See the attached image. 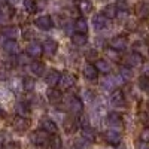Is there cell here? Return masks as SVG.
<instances>
[{
  "instance_id": "cell-1",
  "label": "cell",
  "mask_w": 149,
  "mask_h": 149,
  "mask_svg": "<svg viewBox=\"0 0 149 149\" xmlns=\"http://www.w3.org/2000/svg\"><path fill=\"white\" fill-rule=\"evenodd\" d=\"M78 82V78L76 74L72 73V72H63L61 73V78H60V82H58V90L61 91H67L70 90L72 86H74Z\"/></svg>"
},
{
  "instance_id": "cell-2",
  "label": "cell",
  "mask_w": 149,
  "mask_h": 149,
  "mask_svg": "<svg viewBox=\"0 0 149 149\" xmlns=\"http://www.w3.org/2000/svg\"><path fill=\"white\" fill-rule=\"evenodd\" d=\"M49 139H51V134L46 133V131L42 130V128L33 131L31 136H30L31 143L36 145V146H45V145H48V143H49Z\"/></svg>"
},
{
  "instance_id": "cell-3",
  "label": "cell",
  "mask_w": 149,
  "mask_h": 149,
  "mask_svg": "<svg viewBox=\"0 0 149 149\" xmlns=\"http://www.w3.org/2000/svg\"><path fill=\"white\" fill-rule=\"evenodd\" d=\"M66 106H67V110L74 116H79V113H82V110H84V102L76 95L70 97L66 103Z\"/></svg>"
},
{
  "instance_id": "cell-4",
  "label": "cell",
  "mask_w": 149,
  "mask_h": 149,
  "mask_svg": "<svg viewBox=\"0 0 149 149\" xmlns=\"http://www.w3.org/2000/svg\"><path fill=\"white\" fill-rule=\"evenodd\" d=\"M31 125V121L27 118V116H21V115H17L12 118V128L15 131H19V133H24L27 131Z\"/></svg>"
},
{
  "instance_id": "cell-5",
  "label": "cell",
  "mask_w": 149,
  "mask_h": 149,
  "mask_svg": "<svg viewBox=\"0 0 149 149\" xmlns=\"http://www.w3.org/2000/svg\"><path fill=\"white\" fill-rule=\"evenodd\" d=\"M109 100H110V103L113 104V106L122 107V106H125V103H127V97H125V93H124V90L115 88V90H112Z\"/></svg>"
},
{
  "instance_id": "cell-6",
  "label": "cell",
  "mask_w": 149,
  "mask_h": 149,
  "mask_svg": "<svg viewBox=\"0 0 149 149\" xmlns=\"http://www.w3.org/2000/svg\"><path fill=\"white\" fill-rule=\"evenodd\" d=\"M107 124L113 130H122L124 128V118L119 112H109L107 113Z\"/></svg>"
},
{
  "instance_id": "cell-7",
  "label": "cell",
  "mask_w": 149,
  "mask_h": 149,
  "mask_svg": "<svg viewBox=\"0 0 149 149\" xmlns=\"http://www.w3.org/2000/svg\"><path fill=\"white\" fill-rule=\"evenodd\" d=\"M103 139H104L106 143H109V145H112V146H118V145L121 143V140H122V136H121V133H119L118 130L109 128L107 131H104Z\"/></svg>"
},
{
  "instance_id": "cell-8",
  "label": "cell",
  "mask_w": 149,
  "mask_h": 149,
  "mask_svg": "<svg viewBox=\"0 0 149 149\" xmlns=\"http://www.w3.org/2000/svg\"><path fill=\"white\" fill-rule=\"evenodd\" d=\"M110 48H113L116 49V51H125L127 46H128V39H127V36H122V34H118L115 37H112L110 39Z\"/></svg>"
},
{
  "instance_id": "cell-9",
  "label": "cell",
  "mask_w": 149,
  "mask_h": 149,
  "mask_svg": "<svg viewBox=\"0 0 149 149\" xmlns=\"http://www.w3.org/2000/svg\"><path fill=\"white\" fill-rule=\"evenodd\" d=\"M26 54L30 57V58H39L42 54H43V48H42V43L36 42V40H31L27 48H26Z\"/></svg>"
},
{
  "instance_id": "cell-10",
  "label": "cell",
  "mask_w": 149,
  "mask_h": 149,
  "mask_svg": "<svg viewBox=\"0 0 149 149\" xmlns=\"http://www.w3.org/2000/svg\"><path fill=\"white\" fill-rule=\"evenodd\" d=\"M124 63H125V66H128V67H142L143 57L133 51V52H130V54H127L125 57H124Z\"/></svg>"
},
{
  "instance_id": "cell-11",
  "label": "cell",
  "mask_w": 149,
  "mask_h": 149,
  "mask_svg": "<svg viewBox=\"0 0 149 149\" xmlns=\"http://www.w3.org/2000/svg\"><path fill=\"white\" fill-rule=\"evenodd\" d=\"M34 26L39 29V30H51L54 27V21L49 15H40L34 19Z\"/></svg>"
},
{
  "instance_id": "cell-12",
  "label": "cell",
  "mask_w": 149,
  "mask_h": 149,
  "mask_svg": "<svg viewBox=\"0 0 149 149\" xmlns=\"http://www.w3.org/2000/svg\"><path fill=\"white\" fill-rule=\"evenodd\" d=\"M42 48H43V55H46V57H54V55L58 52V43H57V40H54V39H46V40H43Z\"/></svg>"
},
{
  "instance_id": "cell-13",
  "label": "cell",
  "mask_w": 149,
  "mask_h": 149,
  "mask_svg": "<svg viewBox=\"0 0 149 149\" xmlns=\"http://www.w3.org/2000/svg\"><path fill=\"white\" fill-rule=\"evenodd\" d=\"M82 74L86 81H95L98 78V70L94 64L91 63H85L84 67H82Z\"/></svg>"
},
{
  "instance_id": "cell-14",
  "label": "cell",
  "mask_w": 149,
  "mask_h": 149,
  "mask_svg": "<svg viewBox=\"0 0 149 149\" xmlns=\"http://www.w3.org/2000/svg\"><path fill=\"white\" fill-rule=\"evenodd\" d=\"M60 78H61V73L58 70H55V69H51L45 74V82L51 86V88H55V86H58Z\"/></svg>"
},
{
  "instance_id": "cell-15",
  "label": "cell",
  "mask_w": 149,
  "mask_h": 149,
  "mask_svg": "<svg viewBox=\"0 0 149 149\" xmlns=\"http://www.w3.org/2000/svg\"><path fill=\"white\" fill-rule=\"evenodd\" d=\"M134 14L139 19H148L149 18V5L146 2H139L134 6Z\"/></svg>"
},
{
  "instance_id": "cell-16",
  "label": "cell",
  "mask_w": 149,
  "mask_h": 149,
  "mask_svg": "<svg viewBox=\"0 0 149 149\" xmlns=\"http://www.w3.org/2000/svg\"><path fill=\"white\" fill-rule=\"evenodd\" d=\"M107 22H109V18H106L103 14H95L93 17V27L97 30V31H102L107 27Z\"/></svg>"
},
{
  "instance_id": "cell-17",
  "label": "cell",
  "mask_w": 149,
  "mask_h": 149,
  "mask_svg": "<svg viewBox=\"0 0 149 149\" xmlns=\"http://www.w3.org/2000/svg\"><path fill=\"white\" fill-rule=\"evenodd\" d=\"M2 45H3L5 52H8L9 55H18L19 54V46H18L15 39H6Z\"/></svg>"
},
{
  "instance_id": "cell-18",
  "label": "cell",
  "mask_w": 149,
  "mask_h": 149,
  "mask_svg": "<svg viewBox=\"0 0 149 149\" xmlns=\"http://www.w3.org/2000/svg\"><path fill=\"white\" fill-rule=\"evenodd\" d=\"M46 97L51 104H58L63 100V93H61V90H57V88H49L46 91Z\"/></svg>"
},
{
  "instance_id": "cell-19",
  "label": "cell",
  "mask_w": 149,
  "mask_h": 149,
  "mask_svg": "<svg viewBox=\"0 0 149 149\" xmlns=\"http://www.w3.org/2000/svg\"><path fill=\"white\" fill-rule=\"evenodd\" d=\"M94 66L97 67L98 73H103V74L112 73V64L109 63L107 60H104V58H97L95 63H94Z\"/></svg>"
},
{
  "instance_id": "cell-20",
  "label": "cell",
  "mask_w": 149,
  "mask_h": 149,
  "mask_svg": "<svg viewBox=\"0 0 149 149\" xmlns=\"http://www.w3.org/2000/svg\"><path fill=\"white\" fill-rule=\"evenodd\" d=\"M30 72H31L33 76L40 78V76H43V73H45V64L42 63V61H39V60H34V61L30 63Z\"/></svg>"
},
{
  "instance_id": "cell-21",
  "label": "cell",
  "mask_w": 149,
  "mask_h": 149,
  "mask_svg": "<svg viewBox=\"0 0 149 149\" xmlns=\"http://www.w3.org/2000/svg\"><path fill=\"white\" fill-rule=\"evenodd\" d=\"M40 128L45 130L46 133H49L51 136L58 134V127H57V124H55L52 119H49V118H46V119H43V121L40 122Z\"/></svg>"
},
{
  "instance_id": "cell-22",
  "label": "cell",
  "mask_w": 149,
  "mask_h": 149,
  "mask_svg": "<svg viewBox=\"0 0 149 149\" xmlns=\"http://www.w3.org/2000/svg\"><path fill=\"white\" fill-rule=\"evenodd\" d=\"M72 43L73 45H76V46H84V45H86L88 43V34L86 33H73L72 34Z\"/></svg>"
},
{
  "instance_id": "cell-23",
  "label": "cell",
  "mask_w": 149,
  "mask_h": 149,
  "mask_svg": "<svg viewBox=\"0 0 149 149\" xmlns=\"http://www.w3.org/2000/svg\"><path fill=\"white\" fill-rule=\"evenodd\" d=\"M133 51L137 52L139 55L142 57H146L149 54V46H148V42L146 40H139L133 45Z\"/></svg>"
},
{
  "instance_id": "cell-24",
  "label": "cell",
  "mask_w": 149,
  "mask_h": 149,
  "mask_svg": "<svg viewBox=\"0 0 149 149\" xmlns=\"http://www.w3.org/2000/svg\"><path fill=\"white\" fill-rule=\"evenodd\" d=\"M81 136L84 140H88V142H94L95 140V131L93 127L90 125H82L81 128Z\"/></svg>"
},
{
  "instance_id": "cell-25",
  "label": "cell",
  "mask_w": 149,
  "mask_h": 149,
  "mask_svg": "<svg viewBox=\"0 0 149 149\" xmlns=\"http://www.w3.org/2000/svg\"><path fill=\"white\" fill-rule=\"evenodd\" d=\"M73 27L78 33H86L88 34V21H86V18H84V17H79L76 21H74Z\"/></svg>"
},
{
  "instance_id": "cell-26",
  "label": "cell",
  "mask_w": 149,
  "mask_h": 149,
  "mask_svg": "<svg viewBox=\"0 0 149 149\" xmlns=\"http://www.w3.org/2000/svg\"><path fill=\"white\" fill-rule=\"evenodd\" d=\"M30 103L29 102H18L15 104V112H17V115H21V116H27L30 113Z\"/></svg>"
},
{
  "instance_id": "cell-27",
  "label": "cell",
  "mask_w": 149,
  "mask_h": 149,
  "mask_svg": "<svg viewBox=\"0 0 149 149\" xmlns=\"http://www.w3.org/2000/svg\"><path fill=\"white\" fill-rule=\"evenodd\" d=\"M2 34L6 39H17V36L19 34V30L17 26H6L2 29Z\"/></svg>"
},
{
  "instance_id": "cell-28",
  "label": "cell",
  "mask_w": 149,
  "mask_h": 149,
  "mask_svg": "<svg viewBox=\"0 0 149 149\" xmlns=\"http://www.w3.org/2000/svg\"><path fill=\"white\" fill-rule=\"evenodd\" d=\"M78 9L82 15H88L90 12H93L91 0H78Z\"/></svg>"
},
{
  "instance_id": "cell-29",
  "label": "cell",
  "mask_w": 149,
  "mask_h": 149,
  "mask_svg": "<svg viewBox=\"0 0 149 149\" xmlns=\"http://www.w3.org/2000/svg\"><path fill=\"white\" fill-rule=\"evenodd\" d=\"M78 127H81V122H79V118H78V116L74 118V115H73L72 118H69V119L64 122V128H66L67 133H73Z\"/></svg>"
},
{
  "instance_id": "cell-30",
  "label": "cell",
  "mask_w": 149,
  "mask_h": 149,
  "mask_svg": "<svg viewBox=\"0 0 149 149\" xmlns=\"http://www.w3.org/2000/svg\"><path fill=\"white\" fill-rule=\"evenodd\" d=\"M131 74H133V70H131V67H128V66H121L119 69H118V76L125 82V81H128V79H131Z\"/></svg>"
},
{
  "instance_id": "cell-31",
  "label": "cell",
  "mask_w": 149,
  "mask_h": 149,
  "mask_svg": "<svg viewBox=\"0 0 149 149\" xmlns=\"http://www.w3.org/2000/svg\"><path fill=\"white\" fill-rule=\"evenodd\" d=\"M102 14H103L106 18H109V19H113V18H116V14H118L116 5H107V6H104V9H103Z\"/></svg>"
},
{
  "instance_id": "cell-32",
  "label": "cell",
  "mask_w": 149,
  "mask_h": 149,
  "mask_svg": "<svg viewBox=\"0 0 149 149\" xmlns=\"http://www.w3.org/2000/svg\"><path fill=\"white\" fill-rule=\"evenodd\" d=\"M48 148L49 149H61L63 148V140L58 134H54L51 136V139H49V143H48Z\"/></svg>"
},
{
  "instance_id": "cell-33",
  "label": "cell",
  "mask_w": 149,
  "mask_h": 149,
  "mask_svg": "<svg viewBox=\"0 0 149 149\" xmlns=\"http://www.w3.org/2000/svg\"><path fill=\"white\" fill-rule=\"evenodd\" d=\"M22 6H24V10L29 12V14H34L37 10L36 0H22Z\"/></svg>"
},
{
  "instance_id": "cell-34",
  "label": "cell",
  "mask_w": 149,
  "mask_h": 149,
  "mask_svg": "<svg viewBox=\"0 0 149 149\" xmlns=\"http://www.w3.org/2000/svg\"><path fill=\"white\" fill-rule=\"evenodd\" d=\"M34 86H36L34 79H31V78H24V79H22V90L26 91V93L34 91Z\"/></svg>"
},
{
  "instance_id": "cell-35",
  "label": "cell",
  "mask_w": 149,
  "mask_h": 149,
  "mask_svg": "<svg viewBox=\"0 0 149 149\" xmlns=\"http://www.w3.org/2000/svg\"><path fill=\"white\" fill-rule=\"evenodd\" d=\"M137 85H139L140 91L149 94V78L148 76H143V74H142V76L139 78V81H137Z\"/></svg>"
},
{
  "instance_id": "cell-36",
  "label": "cell",
  "mask_w": 149,
  "mask_h": 149,
  "mask_svg": "<svg viewBox=\"0 0 149 149\" xmlns=\"http://www.w3.org/2000/svg\"><path fill=\"white\" fill-rule=\"evenodd\" d=\"M119 51H116V49H113V48H107L106 49V54L109 55V58H112L113 61H116V63H119V61L122 60V57L118 54Z\"/></svg>"
},
{
  "instance_id": "cell-37",
  "label": "cell",
  "mask_w": 149,
  "mask_h": 149,
  "mask_svg": "<svg viewBox=\"0 0 149 149\" xmlns=\"http://www.w3.org/2000/svg\"><path fill=\"white\" fill-rule=\"evenodd\" d=\"M17 57V60H15V63L18 64V66H24V64H27L29 63V55L27 54H18V55H15Z\"/></svg>"
},
{
  "instance_id": "cell-38",
  "label": "cell",
  "mask_w": 149,
  "mask_h": 149,
  "mask_svg": "<svg viewBox=\"0 0 149 149\" xmlns=\"http://www.w3.org/2000/svg\"><path fill=\"white\" fill-rule=\"evenodd\" d=\"M6 79H9V67L0 64V81H6Z\"/></svg>"
},
{
  "instance_id": "cell-39",
  "label": "cell",
  "mask_w": 149,
  "mask_h": 149,
  "mask_svg": "<svg viewBox=\"0 0 149 149\" xmlns=\"http://www.w3.org/2000/svg\"><path fill=\"white\" fill-rule=\"evenodd\" d=\"M12 90H17L15 93L24 91L22 90V79H14V81H12Z\"/></svg>"
},
{
  "instance_id": "cell-40",
  "label": "cell",
  "mask_w": 149,
  "mask_h": 149,
  "mask_svg": "<svg viewBox=\"0 0 149 149\" xmlns=\"http://www.w3.org/2000/svg\"><path fill=\"white\" fill-rule=\"evenodd\" d=\"M116 9L118 10H127V12H130L128 2H127V0H119V2L116 3Z\"/></svg>"
},
{
  "instance_id": "cell-41",
  "label": "cell",
  "mask_w": 149,
  "mask_h": 149,
  "mask_svg": "<svg viewBox=\"0 0 149 149\" xmlns=\"http://www.w3.org/2000/svg\"><path fill=\"white\" fill-rule=\"evenodd\" d=\"M140 142H149V127H145L140 131Z\"/></svg>"
},
{
  "instance_id": "cell-42",
  "label": "cell",
  "mask_w": 149,
  "mask_h": 149,
  "mask_svg": "<svg viewBox=\"0 0 149 149\" xmlns=\"http://www.w3.org/2000/svg\"><path fill=\"white\" fill-rule=\"evenodd\" d=\"M142 74L149 78V61H146V63L142 64Z\"/></svg>"
},
{
  "instance_id": "cell-43",
  "label": "cell",
  "mask_w": 149,
  "mask_h": 149,
  "mask_svg": "<svg viewBox=\"0 0 149 149\" xmlns=\"http://www.w3.org/2000/svg\"><path fill=\"white\" fill-rule=\"evenodd\" d=\"M22 37H24V39H27V40H30L31 37H33L31 30H30V29H24V31H22Z\"/></svg>"
},
{
  "instance_id": "cell-44",
  "label": "cell",
  "mask_w": 149,
  "mask_h": 149,
  "mask_svg": "<svg viewBox=\"0 0 149 149\" xmlns=\"http://www.w3.org/2000/svg\"><path fill=\"white\" fill-rule=\"evenodd\" d=\"M8 19H9V17H8V15L5 14V12H3V9L0 8V24H5Z\"/></svg>"
},
{
  "instance_id": "cell-45",
  "label": "cell",
  "mask_w": 149,
  "mask_h": 149,
  "mask_svg": "<svg viewBox=\"0 0 149 149\" xmlns=\"http://www.w3.org/2000/svg\"><path fill=\"white\" fill-rule=\"evenodd\" d=\"M5 149H19V145L15 143V142H12V143H8V145L5 146Z\"/></svg>"
},
{
  "instance_id": "cell-46",
  "label": "cell",
  "mask_w": 149,
  "mask_h": 149,
  "mask_svg": "<svg viewBox=\"0 0 149 149\" xmlns=\"http://www.w3.org/2000/svg\"><path fill=\"white\" fill-rule=\"evenodd\" d=\"M137 149H149V142H139Z\"/></svg>"
},
{
  "instance_id": "cell-47",
  "label": "cell",
  "mask_w": 149,
  "mask_h": 149,
  "mask_svg": "<svg viewBox=\"0 0 149 149\" xmlns=\"http://www.w3.org/2000/svg\"><path fill=\"white\" fill-rule=\"evenodd\" d=\"M97 55V51H95V49H91V51H88V58H98V57H95Z\"/></svg>"
},
{
  "instance_id": "cell-48",
  "label": "cell",
  "mask_w": 149,
  "mask_h": 149,
  "mask_svg": "<svg viewBox=\"0 0 149 149\" xmlns=\"http://www.w3.org/2000/svg\"><path fill=\"white\" fill-rule=\"evenodd\" d=\"M6 116V110L3 109V106L0 104V118H5Z\"/></svg>"
},
{
  "instance_id": "cell-49",
  "label": "cell",
  "mask_w": 149,
  "mask_h": 149,
  "mask_svg": "<svg viewBox=\"0 0 149 149\" xmlns=\"http://www.w3.org/2000/svg\"><path fill=\"white\" fill-rule=\"evenodd\" d=\"M19 2V0H8V5H10V6H14V5H17Z\"/></svg>"
},
{
  "instance_id": "cell-50",
  "label": "cell",
  "mask_w": 149,
  "mask_h": 149,
  "mask_svg": "<svg viewBox=\"0 0 149 149\" xmlns=\"http://www.w3.org/2000/svg\"><path fill=\"white\" fill-rule=\"evenodd\" d=\"M118 149H127V148H125V146H119Z\"/></svg>"
}]
</instances>
